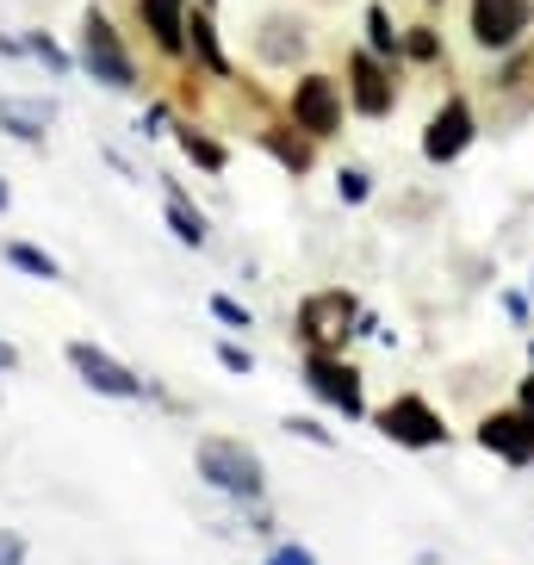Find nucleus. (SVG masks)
I'll use <instances>...</instances> for the list:
<instances>
[{"label": "nucleus", "mask_w": 534, "mask_h": 565, "mask_svg": "<svg viewBox=\"0 0 534 565\" xmlns=\"http://www.w3.org/2000/svg\"><path fill=\"white\" fill-rule=\"evenodd\" d=\"M367 38H373V51H380V56H398V51H404V38L392 32L385 7H367Z\"/></svg>", "instance_id": "aec40b11"}, {"label": "nucleus", "mask_w": 534, "mask_h": 565, "mask_svg": "<svg viewBox=\"0 0 534 565\" xmlns=\"http://www.w3.org/2000/svg\"><path fill=\"white\" fill-rule=\"evenodd\" d=\"M0 125L13 137H25V143H38L56 125V106L51 100H0Z\"/></svg>", "instance_id": "f8f14e48"}, {"label": "nucleus", "mask_w": 534, "mask_h": 565, "mask_svg": "<svg viewBox=\"0 0 534 565\" xmlns=\"http://www.w3.org/2000/svg\"><path fill=\"white\" fill-rule=\"evenodd\" d=\"M299 330H305V342H311V349L335 354L354 335V299H349V292H318V299H305Z\"/></svg>", "instance_id": "7ed1b4c3"}, {"label": "nucleus", "mask_w": 534, "mask_h": 565, "mask_svg": "<svg viewBox=\"0 0 534 565\" xmlns=\"http://www.w3.org/2000/svg\"><path fill=\"white\" fill-rule=\"evenodd\" d=\"M174 137H181V150H186V162H200L205 174H217V168H224V150H217L212 137H200V131H193V125H181V131H174Z\"/></svg>", "instance_id": "a211bd4d"}, {"label": "nucleus", "mask_w": 534, "mask_h": 565, "mask_svg": "<svg viewBox=\"0 0 534 565\" xmlns=\"http://www.w3.org/2000/svg\"><path fill=\"white\" fill-rule=\"evenodd\" d=\"M0 565H25V541L0 529Z\"/></svg>", "instance_id": "393cba45"}, {"label": "nucleus", "mask_w": 534, "mask_h": 565, "mask_svg": "<svg viewBox=\"0 0 534 565\" xmlns=\"http://www.w3.org/2000/svg\"><path fill=\"white\" fill-rule=\"evenodd\" d=\"M528 32V0H472V38L484 51H503Z\"/></svg>", "instance_id": "6e6552de"}, {"label": "nucleus", "mask_w": 534, "mask_h": 565, "mask_svg": "<svg viewBox=\"0 0 534 565\" xmlns=\"http://www.w3.org/2000/svg\"><path fill=\"white\" fill-rule=\"evenodd\" d=\"M68 366H75L94 392H106V398H143V380H137L125 361H113L106 349H94V342H75V349H68Z\"/></svg>", "instance_id": "39448f33"}, {"label": "nucleus", "mask_w": 534, "mask_h": 565, "mask_svg": "<svg viewBox=\"0 0 534 565\" xmlns=\"http://www.w3.org/2000/svg\"><path fill=\"white\" fill-rule=\"evenodd\" d=\"M261 56L267 63H292V56H299V25H292V19H274L267 38H261Z\"/></svg>", "instance_id": "f3484780"}, {"label": "nucleus", "mask_w": 534, "mask_h": 565, "mask_svg": "<svg viewBox=\"0 0 534 565\" xmlns=\"http://www.w3.org/2000/svg\"><path fill=\"white\" fill-rule=\"evenodd\" d=\"M25 51H32V56H38V63L51 68V75H63V68H68V56H63V51H56V44H51V38H44V32H32V38H25Z\"/></svg>", "instance_id": "412c9836"}, {"label": "nucleus", "mask_w": 534, "mask_h": 565, "mask_svg": "<svg viewBox=\"0 0 534 565\" xmlns=\"http://www.w3.org/2000/svg\"><path fill=\"white\" fill-rule=\"evenodd\" d=\"M522 411L534 416V380H522Z\"/></svg>", "instance_id": "c756f323"}, {"label": "nucleus", "mask_w": 534, "mask_h": 565, "mask_svg": "<svg viewBox=\"0 0 534 565\" xmlns=\"http://www.w3.org/2000/svg\"><path fill=\"white\" fill-rule=\"evenodd\" d=\"M0 212H7V181H0Z\"/></svg>", "instance_id": "7c9ffc66"}, {"label": "nucleus", "mask_w": 534, "mask_h": 565, "mask_svg": "<svg viewBox=\"0 0 534 565\" xmlns=\"http://www.w3.org/2000/svg\"><path fill=\"white\" fill-rule=\"evenodd\" d=\"M349 82H354V113H367V118L392 113V82H385V68L373 63L367 51L349 56Z\"/></svg>", "instance_id": "9b49d317"}, {"label": "nucleus", "mask_w": 534, "mask_h": 565, "mask_svg": "<svg viewBox=\"0 0 534 565\" xmlns=\"http://www.w3.org/2000/svg\"><path fill=\"white\" fill-rule=\"evenodd\" d=\"M217 361H224V366H231V373H249V354H243V349H236V342H217Z\"/></svg>", "instance_id": "a878e982"}, {"label": "nucleus", "mask_w": 534, "mask_h": 565, "mask_svg": "<svg viewBox=\"0 0 534 565\" xmlns=\"http://www.w3.org/2000/svg\"><path fill=\"white\" fill-rule=\"evenodd\" d=\"M261 143H267L274 156H280V162L292 168V174H305V168H311V143H299V137H286V131H267Z\"/></svg>", "instance_id": "6ab92c4d"}, {"label": "nucleus", "mask_w": 534, "mask_h": 565, "mask_svg": "<svg viewBox=\"0 0 534 565\" xmlns=\"http://www.w3.org/2000/svg\"><path fill=\"white\" fill-rule=\"evenodd\" d=\"M367 193H373V181H367V174H361V168H342V200H349V205H361Z\"/></svg>", "instance_id": "4be33fe9"}, {"label": "nucleus", "mask_w": 534, "mask_h": 565, "mask_svg": "<svg viewBox=\"0 0 534 565\" xmlns=\"http://www.w3.org/2000/svg\"><path fill=\"white\" fill-rule=\"evenodd\" d=\"M7 262H13L19 274H32V280H63V267L44 249H32V243H7Z\"/></svg>", "instance_id": "dca6fc26"}, {"label": "nucleus", "mask_w": 534, "mask_h": 565, "mask_svg": "<svg viewBox=\"0 0 534 565\" xmlns=\"http://www.w3.org/2000/svg\"><path fill=\"white\" fill-rule=\"evenodd\" d=\"M479 441L491 454H503L510 466H528L534 460V416L528 411H498L479 423Z\"/></svg>", "instance_id": "1a4fd4ad"}, {"label": "nucleus", "mask_w": 534, "mask_h": 565, "mask_svg": "<svg viewBox=\"0 0 534 565\" xmlns=\"http://www.w3.org/2000/svg\"><path fill=\"white\" fill-rule=\"evenodd\" d=\"M292 118H299V131H311V137L342 131V94H335L330 75H305V82L292 87Z\"/></svg>", "instance_id": "20e7f679"}, {"label": "nucleus", "mask_w": 534, "mask_h": 565, "mask_svg": "<svg viewBox=\"0 0 534 565\" xmlns=\"http://www.w3.org/2000/svg\"><path fill=\"white\" fill-rule=\"evenodd\" d=\"M467 143H472V113H467V100H448L435 113L429 137H423V156H429V162H453Z\"/></svg>", "instance_id": "9d476101"}, {"label": "nucleus", "mask_w": 534, "mask_h": 565, "mask_svg": "<svg viewBox=\"0 0 534 565\" xmlns=\"http://www.w3.org/2000/svg\"><path fill=\"white\" fill-rule=\"evenodd\" d=\"M435 51H441V44H435V38L429 32H410V56H423V63H429V56Z\"/></svg>", "instance_id": "cd10ccee"}, {"label": "nucleus", "mask_w": 534, "mask_h": 565, "mask_svg": "<svg viewBox=\"0 0 534 565\" xmlns=\"http://www.w3.org/2000/svg\"><path fill=\"white\" fill-rule=\"evenodd\" d=\"M380 429L392 435V441H404V448H441V441H448L441 416H435L423 398H398V404H385V411H380Z\"/></svg>", "instance_id": "423d86ee"}, {"label": "nucleus", "mask_w": 534, "mask_h": 565, "mask_svg": "<svg viewBox=\"0 0 534 565\" xmlns=\"http://www.w3.org/2000/svg\"><path fill=\"white\" fill-rule=\"evenodd\" d=\"M19 366V354H13V342H0V373H13Z\"/></svg>", "instance_id": "c85d7f7f"}, {"label": "nucleus", "mask_w": 534, "mask_h": 565, "mask_svg": "<svg viewBox=\"0 0 534 565\" xmlns=\"http://www.w3.org/2000/svg\"><path fill=\"white\" fill-rule=\"evenodd\" d=\"M168 224H174V236H181L186 249H205V217L193 212V200H186L181 186H168Z\"/></svg>", "instance_id": "2eb2a0df"}, {"label": "nucleus", "mask_w": 534, "mask_h": 565, "mask_svg": "<svg viewBox=\"0 0 534 565\" xmlns=\"http://www.w3.org/2000/svg\"><path fill=\"white\" fill-rule=\"evenodd\" d=\"M200 472H205L212 491H224V498H261V460H255L243 441H224V435L200 441Z\"/></svg>", "instance_id": "f257e3e1"}, {"label": "nucleus", "mask_w": 534, "mask_h": 565, "mask_svg": "<svg viewBox=\"0 0 534 565\" xmlns=\"http://www.w3.org/2000/svg\"><path fill=\"white\" fill-rule=\"evenodd\" d=\"M82 63H87V75L94 82H106V87H137V63L125 56V44H118V32L106 25L100 13H87V32H82Z\"/></svg>", "instance_id": "f03ea898"}, {"label": "nucleus", "mask_w": 534, "mask_h": 565, "mask_svg": "<svg viewBox=\"0 0 534 565\" xmlns=\"http://www.w3.org/2000/svg\"><path fill=\"white\" fill-rule=\"evenodd\" d=\"M186 44H193V56H200L212 75H231V63H224V51H217V25H212V7L205 13H186Z\"/></svg>", "instance_id": "4468645a"}, {"label": "nucleus", "mask_w": 534, "mask_h": 565, "mask_svg": "<svg viewBox=\"0 0 534 565\" xmlns=\"http://www.w3.org/2000/svg\"><path fill=\"white\" fill-rule=\"evenodd\" d=\"M212 317H224V323H236V330L249 323V311H243V305H231L224 292H212Z\"/></svg>", "instance_id": "b1692460"}, {"label": "nucleus", "mask_w": 534, "mask_h": 565, "mask_svg": "<svg viewBox=\"0 0 534 565\" xmlns=\"http://www.w3.org/2000/svg\"><path fill=\"white\" fill-rule=\"evenodd\" d=\"M286 435H305V441H318V448H335V435L318 429V423H305V416H286Z\"/></svg>", "instance_id": "5701e85b"}, {"label": "nucleus", "mask_w": 534, "mask_h": 565, "mask_svg": "<svg viewBox=\"0 0 534 565\" xmlns=\"http://www.w3.org/2000/svg\"><path fill=\"white\" fill-rule=\"evenodd\" d=\"M143 25L162 51H186V13L181 0H143Z\"/></svg>", "instance_id": "ddd939ff"}, {"label": "nucleus", "mask_w": 534, "mask_h": 565, "mask_svg": "<svg viewBox=\"0 0 534 565\" xmlns=\"http://www.w3.org/2000/svg\"><path fill=\"white\" fill-rule=\"evenodd\" d=\"M305 380H311V392H323V398H330L342 416L367 411V404H361V380H354V366H342L335 354L311 349V354H305Z\"/></svg>", "instance_id": "0eeeda50"}, {"label": "nucleus", "mask_w": 534, "mask_h": 565, "mask_svg": "<svg viewBox=\"0 0 534 565\" xmlns=\"http://www.w3.org/2000/svg\"><path fill=\"white\" fill-rule=\"evenodd\" d=\"M267 565H318V559H311L305 547H274V553H267Z\"/></svg>", "instance_id": "bb28decb"}]
</instances>
